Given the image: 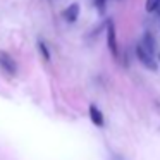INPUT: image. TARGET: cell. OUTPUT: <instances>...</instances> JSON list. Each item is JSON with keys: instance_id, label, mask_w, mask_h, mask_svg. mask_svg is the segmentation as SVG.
Masks as SVG:
<instances>
[{"instance_id": "cell-9", "label": "cell", "mask_w": 160, "mask_h": 160, "mask_svg": "<svg viewBox=\"0 0 160 160\" xmlns=\"http://www.w3.org/2000/svg\"><path fill=\"white\" fill-rule=\"evenodd\" d=\"M95 7H97V11L100 14H103L105 7H107V0H95Z\"/></svg>"}, {"instance_id": "cell-11", "label": "cell", "mask_w": 160, "mask_h": 160, "mask_svg": "<svg viewBox=\"0 0 160 160\" xmlns=\"http://www.w3.org/2000/svg\"><path fill=\"white\" fill-rule=\"evenodd\" d=\"M155 12H157V14H158V16H160V4H158V7H157V9H155Z\"/></svg>"}, {"instance_id": "cell-3", "label": "cell", "mask_w": 160, "mask_h": 160, "mask_svg": "<svg viewBox=\"0 0 160 160\" xmlns=\"http://www.w3.org/2000/svg\"><path fill=\"white\" fill-rule=\"evenodd\" d=\"M0 69L7 76H16V72H18V66H16L14 59L4 50H0Z\"/></svg>"}, {"instance_id": "cell-4", "label": "cell", "mask_w": 160, "mask_h": 160, "mask_svg": "<svg viewBox=\"0 0 160 160\" xmlns=\"http://www.w3.org/2000/svg\"><path fill=\"white\" fill-rule=\"evenodd\" d=\"M88 114H90V119H91V122H93V126H97V128H105V117H103V114H102V110L95 103H90Z\"/></svg>"}, {"instance_id": "cell-8", "label": "cell", "mask_w": 160, "mask_h": 160, "mask_svg": "<svg viewBox=\"0 0 160 160\" xmlns=\"http://www.w3.org/2000/svg\"><path fill=\"white\" fill-rule=\"evenodd\" d=\"M158 4H160V0H146L145 2L146 12H155V9L158 7Z\"/></svg>"}, {"instance_id": "cell-7", "label": "cell", "mask_w": 160, "mask_h": 160, "mask_svg": "<svg viewBox=\"0 0 160 160\" xmlns=\"http://www.w3.org/2000/svg\"><path fill=\"white\" fill-rule=\"evenodd\" d=\"M38 50H40V53L43 55V59H45L47 62H50V50H48V47H47L45 42H42V40L38 42Z\"/></svg>"}, {"instance_id": "cell-6", "label": "cell", "mask_w": 160, "mask_h": 160, "mask_svg": "<svg viewBox=\"0 0 160 160\" xmlns=\"http://www.w3.org/2000/svg\"><path fill=\"white\" fill-rule=\"evenodd\" d=\"M141 47L146 50L148 53H155V48H157V43H155V38H153V35H150V33H145L143 35V42H141Z\"/></svg>"}, {"instance_id": "cell-1", "label": "cell", "mask_w": 160, "mask_h": 160, "mask_svg": "<svg viewBox=\"0 0 160 160\" xmlns=\"http://www.w3.org/2000/svg\"><path fill=\"white\" fill-rule=\"evenodd\" d=\"M107 47L110 50V53L119 59V45H117V35H115V26L112 21L107 22Z\"/></svg>"}, {"instance_id": "cell-5", "label": "cell", "mask_w": 160, "mask_h": 160, "mask_svg": "<svg viewBox=\"0 0 160 160\" xmlns=\"http://www.w3.org/2000/svg\"><path fill=\"white\" fill-rule=\"evenodd\" d=\"M78 18H79V4H71L64 12V19L72 24V22L78 21Z\"/></svg>"}, {"instance_id": "cell-12", "label": "cell", "mask_w": 160, "mask_h": 160, "mask_svg": "<svg viewBox=\"0 0 160 160\" xmlns=\"http://www.w3.org/2000/svg\"><path fill=\"white\" fill-rule=\"evenodd\" d=\"M158 60H160V55H158Z\"/></svg>"}, {"instance_id": "cell-10", "label": "cell", "mask_w": 160, "mask_h": 160, "mask_svg": "<svg viewBox=\"0 0 160 160\" xmlns=\"http://www.w3.org/2000/svg\"><path fill=\"white\" fill-rule=\"evenodd\" d=\"M112 160H124L122 157H119V155H112Z\"/></svg>"}, {"instance_id": "cell-2", "label": "cell", "mask_w": 160, "mask_h": 160, "mask_svg": "<svg viewBox=\"0 0 160 160\" xmlns=\"http://www.w3.org/2000/svg\"><path fill=\"white\" fill-rule=\"evenodd\" d=\"M134 52H136V57H138V60L146 67V69L157 71V62H155V59H153V55H152V53H148L145 48H143L141 43H138V45H136V50H134Z\"/></svg>"}]
</instances>
